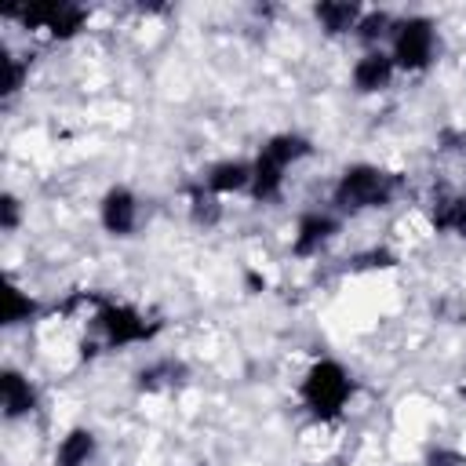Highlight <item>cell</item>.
Instances as JSON below:
<instances>
[{
  "mask_svg": "<svg viewBox=\"0 0 466 466\" xmlns=\"http://www.w3.org/2000/svg\"><path fill=\"white\" fill-rule=\"evenodd\" d=\"M404 182L375 164H353L339 175L335 189H331V204L335 211L342 215H357V211H368V208H386L400 197Z\"/></svg>",
  "mask_w": 466,
  "mask_h": 466,
  "instance_id": "cell-1",
  "label": "cell"
},
{
  "mask_svg": "<svg viewBox=\"0 0 466 466\" xmlns=\"http://www.w3.org/2000/svg\"><path fill=\"white\" fill-rule=\"evenodd\" d=\"M309 153H313L309 138L291 135V131L273 135V138L258 149V157L251 160V197H255L258 204L277 200V197L284 193V171H288L295 160L309 157Z\"/></svg>",
  "mask_w": 466,
  "mask_h": 466,
  "instance_id": "cell-2",
  "label": "cell"
},
{
  "mask_svg": "<svg viewBox=\"0 0 466 466\" xmlns=\"http://www.w3.org/2000/svg\"><path fill=\"white\" fill-rule=\"evenodd\" d=\"M350 397H353V382L339 360H317L302 379V404L320 422L339 419Z\"/></svg>",
  "mask_w": 466,
  "mask_h": 466,
  "instance_id": "cell-3",
  "label": "cell"
},
{
  "mask_svg": "<svg viewBox=\"0 0 466 466\" xmlns=\"http://www.w3.org/2000/svg\"><path fill=\"white\" fill-rule=\"evenodd\" d=\"M437 55V29L430 18L422 15H408L397 18L393 33H390V58L397 69L404 73H422Z\"/></svg>",
  "mask_w": 466,
  "mask_h": 466,
  "instance_id": "cell-4",
  "label": "cell"
},
{
  "mask_svg": "<svg viewBox=\"0 0 466 466\" xmlns=\"http://www.w3.org/2000/svg\"><path fill=\"white\" fill-rule=\"evenodd\" d=\"M91 324H95V331L102 335V342H106L109 350H124V346L149 342L153 331H157V324H149L135 306L113 302V299H98V302H95Z\"/></svg>",
  "mask_w": 466,
  "mask_h": 466,
  "instance_id": "cell-5",
  "label": "cell"
},
{
  "mask_svg": "<svg viewBox=\"0 0 466 466\" xmlns=\"http://www.w3.org/2000/svg\"><path fill=\"white\" fill-rule=\"evenodd\" d=\"M18 18L25 22V29H44L55 40H69L84 29L87 11L76 4H29L18 11Z\"/></svg>",
  "mask_w": 466,
  "mask_h": 466,
  "instance_id": "cell-6",
  "label": "cell"
},
{
  "mask_svg": "<svg viewBox=\"0 0 466 466\" xmlns=\"http://www.w3.org/2000/svg\"><path fill=\"white\" fill-rule=\"evenodd\" d=\"M335 233H339V215L313 208V211H306V215L299 218L295 237H291V251H295L299 258H313V255H320V251L331 244Z\"/></svg>",
  "mask_w": 466,
  "mask_h": 466,
  "instance_id": "cell-7",
  "label": "cell"
},
{
  "mask_svg": "<svg viewBox=\"0 0 466 466\" xmlns=\"http://www.w3.org/2000/svg\"><path fill=\"white\" fill-rule=\"evenodd\" d=\"M98 218H102V229L113 233V237H131L135 226H138V197L124 186H113L102 204H98Z\"/></svg>",
  "mask_w": 466,
  "mask_h": 466,
  "instance_id": "cell-8",
  "label": "cell"
},
{
  "mask_svg": "<svg viewBox=\"0 0 466 466\" xmlns=\"http://www.w3.org/2000/svg\"><path fill=\"white\" fill-rule=\"evenodd\" d=\"M393 73H397V66H393V58H390V51L371 47V51H364V55L353 62V87H357L360 95H375V91L390 87Z\"/></svg>",
  "mask_w": 466,
  "mask_h": 466,
  "instance_id": "cell-9",
  "label": "cell"
},
{
  "mask_svg": "<svg viewBox=\"0 0 466 466\" xmlns=\"http://www.w3.org/2000/svg\"><path fill=\"white\" fill-rule=\"evenodd\" d=\"M204 189L215 193V197L251 189V164H244V160H218V164H211L208 175H204Z\"/></svg>",
  "mask_w": 466,
  "mask_h": 466,
  "instance_id": "cell-10",
  "label": "cell"
},
{
  "mask_svg": "<svg viewBox=\"0 0 466 466\" xmlns=\"http://www.w3.org/2000/svg\"><path fill=\"white\" fill-rule=\"evenodd\" d=\"M0 390H4V415L7 419H22V415L36 411V390H33V382L22 371L7 368L4 379H0Z\"/></svg>",
  "mask_w": 466,
  "mask_h": 466,
  "instance_id": "cell-11",
  "label": "cell"
},
{
  "mask_svg": "<svg viewBox=\"0 0 466 466\" xmlns=\"http://www.w3.org/2000/svg\"><path fill=\"white\" fill-rule=\"evenodd\" d=\"M430 222L437 233H459L466 237V193H444L430 208Z\"/></svg>",
  "mask_w": 466,
  "mask_h": 466,
  "instance_id": "cell-12",
  "label": "cell"
},
{
  "mask_svg": "<svg viewBox=\"0 0 466 466\" xmlns=\"http://www.w3.org/2000/svg\"><path fill=\"white\" fill-rule=\"evenodd\" d=\"M95 448H98L95 433L84 430V426H76V430H69V433L58 441L55 466H87V462L95 459Z\"/></svg>",
  "mask_w": 466,
  "mask_h": 466,
  "instance_id": "cell-13",
  "label": "cell"
},
{
  "mask_svg": "<svg viewBox=\"0 0 466 466\" xmlns=\"http://www.w3.org/2000/svg\"><path fill=\"white\" fill-rule=\"evenodd\" d=\"M313 15H317V22H320V29L324 33H331V36H353V29H357V22H360V7L357 4H335V0H328V4H317L313 7Z\"/></svg>",
  "mask_w": 466,
  "mask_h": 466,
  "instance_id": "cell-14",
  "label": "cell"
},
{
  "mask_svg": "<svg viewBox=\"0 0 466 466\" xmlns=\"http://www.w3.org/2000/svg\"><path fill=\"white\" fill-rule=\"evenodd\" d=\"M393 25H397V18L390 11H364L360 22H357V29H353V36L360 44H368V51H371L379 40H386L393 33Z\"/></svg>",
  "mask_w": 466,
  "mask_h": 466,
  "instance_id": "cell-15",
  "label": "cell"
},
{
  "mask_svg": "<svg viewBox=\"0 0 466 466\" xmlns=\"http://www.w3.org/2000/svg\"><path fill=\"white\" fill-rule=\"evenodd\" d=\"M182 375H186V371H182L178 360H153V364H146V368L138 371V386H142V390H167V386H175Z\"/></svg>",
  "mask_w": 466,
  "mask_h": 466,
  "instance_id": "cell-16",
  "label": "cell"
},
{
  "mask_svg": "<svg viewBox=\"0 0 466 466\" xmlns=\"http://www.w3.org/2000/svg\"><path fill=\"white\" fill-rule=\"evenodd\" d=\"M189 215H193L197 226H215V222L222 218V204H218V197L208 193L204 186H193V189H189Z\"/></svg>",
  "mask_w": 466,
  "mask_h": 466,
  "instance_id": "cell-17",
  "label": "cell"
},
{
  "mask_svg": "<svg viewBox=\"0 0 466 466\" xmlns=\"http://www.w3.org/2000/svg\"><path fill=\"white\" fill-rule=\"evenodd\" d=\"M33 313H36V302H33L22 288L7 284V291H4V324H22V320H29Z\"/></svg>",
  "mask_w": 466,
  "mask_h": 466,
  "instance_id": "cell-18",
  "label": "cell"
},
{
  "mask_svg": "<svg viewBox=\"0 0 466 466\" xmlns=\"http://www.w3.org/2000/svg\"><path fill=\"white\" fill-rule=\"evenodd\" d=\"M4 66H7V76H4V95H15V91H22V84H25V62L22 58H4Z\"/></svg>",
  "mask_w": 466,
  "mask_h": 466,
  "instance_id": "cell-19",
  "label": "cell"
},
{
  "mask_svg": "<svg viewBox=\"0 0 466 466\" xmlns=\"http://www.w3.org/2000/svg\"><path fill=\"white\" fill-rule=\"evenodd\" d=\"M18 215H22L18 200H15L11 193H4V200H0V226H4V233H11V229L18 226Z\"/></svg>",
  "mask_w": 466,
  "mask_h": 466,
  "instance_id": "cell-20",
  "label": "cell"
},
{
  "mask_svg": "<svg viewBox=\"0 0 466 466\" xmlns=\"http://www.w3.org/2000/svg\"><path fill=\"white\" fill-rule=\"evenodd\" d=\"M426 466H466V459L459 451H451V448H433L426 455Z\"/></svg>",
  "mask_w": 466,
  "mask_h": 466,
  "instance_id": "cell-21",
  "label": "cell"
}]
</instances>
